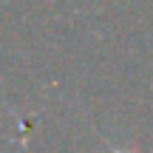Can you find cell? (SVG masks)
<instances>
[{
  "mask_svg": "<svg viewBox=\"0 0 153 153\" xmlns=\"http://www.w3.org/2000/svg\"><path fill=\"white\" fill-rule=\"evenodd\" d=\"M105 145H108L111 153H136V150H122V148H116V145H111V142H105Z\"/></svg>",
  "mask_w": 153,
  "mask_h": 153,
  "instance_id": "cell-1",
  "label": "cell"
}]
</instances>
